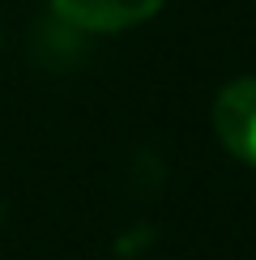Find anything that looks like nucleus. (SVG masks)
Here are the masks:
<instances>
[{
  "mask_svg": "<svg viewBox=\"0 0 256 260\" xmlns=\"http://www.w3.org/2000/svg\"><path fill=\"white\" fill-rule=\"evenodd\" d=\"M213 133L231 158L256 167V77H235L213 103Z\"/></svg>",
  "mask_w": 256,
  "mask_h": 260,
  "instance_id": "obj_1",
  "label": "nucleus"
},
{
  "mask_svg": "<svg viewBox=\"0 0 256 260\" xmlns=\"http://www.w3.org/2000/svg\"><path fill=\"white\" fill-rule=\"evenodd\" d=\"M56 17L69 26L90 30V35H115V30H133L149 21L163 9V0H51Z\"/></svg>",
  "mask_w": 256,
  "mask_h": 260,
  "instance_id": "obj_2",
  "label": "nucleus"
}]
</instances>
